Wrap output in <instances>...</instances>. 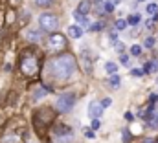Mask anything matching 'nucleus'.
I'll use <instances>...</instances> for the list:
<instances>
[{"label": "nucleus", "instance_id": "c756f323", "mask_svg": "<svg viewBox=\"0 0 158 143\" xmlns=\"http://www.w3.org/2000/svg\"><path fill=\"white\" fill-rule=\"evenodd\" d=\"M142 73H143L142 70H132V75H142Z\"/></svg>", "mask_w": 158, "mask_h": 143}, {"label": "nucleus", "instance_id": "7c9ffc66", "mask_svg": "<svg viewBox=\"0 0 158 143\" xmlns=\"http://www.w3.org/2000/svg\"><path fill=\"white\" fill-rule=\"evenodd\" d=\"M109 2H112V4H118L119 0H109Z\"/></svg>", "mask_w": 158, "mask_h": 143}, {"label": "nucleus", "instance_id": "9d476101", "mask_svg": "<svg viewBox=\"0 0 158 143\" xmlns=\"http://www.w3.org/2000/svg\"><path fill=\"white\" fill-rule=\"evenodd\" d=\"M90 6H92V2H90V0H83V2L77 6V11H79V13H83V15H86V13L90 11Z\"/></svg>", "mask_w": 158, "mask_h": 143}, {"label": "nucleus", "instance_id": "9b49d317", "mask_svg": "<svg viewBox=\"0 0 158 143\" xmlns=\"http://www.w3.org/2000/svg\"><path fill=\"white\" fill-rule=\"evenodd\" d=\"M68 33L74 37V39H81V37H83V30H81L79 26H70V28H68Z\"/></svg>", "mask_w": 158, "mask_h": 143}, {"label": "nucleus", "instance_id": "cd10ccee", "mask_svg": "<svg viewBox=\"0 0 158 143\" xmlns=\"http://www.w3.org/2000/svg\"><path fill=\"white\" fill-rule=\"evenodd\" d=\"M119 61H121V63H123V64H127V63H129V57H127V55H123V53H121V57H119Z\"/></svg>", "mask_w": 158, "mask_h": 143}, {"label": "nucleus", "instance_id": "39448f33", "mask_svg": "<svg viewBox=\"0 0 158 143\" xmlns=\"http://www.w3.org/2000/svg\"><path fill=\"white\" fill-rule=\"evenodd\" d=\"M64 46H66L64 35L55 33V35H52L48 39V50H50V51H61V50H64Z\"/></svg>", "mask_w": 158, "mask_h": 143}, {"label": "nucleus", "instance_id": "2eb2a0df", "mask_svg": "<svg viewBox=\"0 0 158 143\" xmlns=\"http://www.w3.org/2000/svg\"><path fill=\"white\" fill-rule=\"evenodd\" d=\"M74 18L77 20L79 24H88V18H86L83 13H79V11H74Z\"/></svg>", "mask_w": 158, "mask_h": 143}, {"label": "nucleus", "instance_id": "412c9836", "mask_svg": "<svg viewBox=\"0 0 158 143\" xmlns=\"http://www.w3.org/2000/svg\"><path fill=\"white\" fill-rule=\"evenodd\" d=\"M55 0H35V4L40 6V7H46V6H50V4H53Z\"/></svg>", "mask_w": 158, "mask_h": 143}, {"label": "nucleus", "instance_id": "5701e85b", "mask_svg": "<svg viewBox=\"0 0 158 143\" xmlns=\"http://www.w3.org/2000/svg\"><path fill=\"white\" fill-rule=\"evenodd\" d=\"M129 24H127V20H123V18H119L118 22H116V30H125Z\"/></svg>", "mask_w": 158, "mask_h": 143}, {"label": "nucleus", "instance_id": "f257e3e1", "mask_svg": "<svg viewBox=\"0 0 158 143\" xmlns=\"http://www.w3.org/2000/svg\"><path fill=\"white\" fill-rule=\"evenodd\" d=\"M74 72H76V59L70 53L57 55V57L50 59V63H48V73L55 81H66L72 77Z\"/></svg>", "mask_w": 158, "mask_h": 143}, {"label": "nucleus", "instance_id": "7ed1b4c3", "mask_svg": "<svg viewBox=\"0 0 158 143\" xmlns=\"http://www.w3.org/2000/svg\"><path fill=\"white\" fill-rule=\"evenodd\" d=\"M39 24H40V28H42L44 31L53 33V31L59 28V18H57L55 15H52V13H44V15H40Z\"/></svg>", "mask_w": 158, "mask_h": 143}, {"label": "nucleus", "instance_id": "c85d7f7f", "mask_svg": "<svg viewBox=\"0 0 158 143\" xmlns=\"http://www.w3.org/2000/svg\"><path fill=\"white\" fill-rule=\"evenodd\" d=\"M116 40H118V39H116V33H110V42H112V44H114V42H116Z\"/></svg>", "mask_w": 158, "mask_h": 143}, {"label": "nucleus", "instance_id": "aec40b11", "mask_svg": "<svg viewBox=\"0 0 158 143\" xmlns=\"http://www.w3.org/2000/svg\"><path fill=\"white\" fill-rule=\"evenodd\" d=\"M121 140H123V143H129V141H131V132H129V129H125V130H123Z\"/></svg>", "mask_w": 158, "mask_h": 143}, {"label": "nucleus", "instance_id": "4468645a", "mask_svg": "<svg viewBox=\"0 0 158 143\" xmlns=\"http://www.w3.org/2000/svg\"><path fill=\"white\" fill-rule=\"evenodd\" d=\"M140 20H142V17H140V15H131V17L127 18V24H131V26H138V24H140Z\"/></svg>", "mask_w": 158, "mask_h": 143}, {"label": "nucleus", "instance_id": "20e7f679", "mask_svg": "<svg viewBox=\"0 0 158 143\" xmlns=\"http://www.w3.org/2000/svg\"><path fill=\"white\" fill-rule=\"evenodd\" d=\"M76 105V96H72V94H63L59 99H57V103H55V107L57 110L61 112V114H66V112H70L72 108Z\"/></svg>", "mask_w": 158, "mask_h": 143}, {"label": "nucleus", "instance_id": "393cba45", "mask_svg": "<svg viewBox=\"0 0 158 143\" xmlns=\"http://www.w3.org/2000/svg\"><path fill=\"white\" fill-rule=\"evenodd\" d=\"M155 46V39L153 37H147L145 39V48H153Z\"/></svg>", "mask_w": 158, "mask_h": 143}, {"label": "nucleus", "instance_id": "a878e982", "mask_svg": "<svg viewBox=\"0 0 158 143\" xmlns=\"http://www.w3.org/2000/svg\"><path fill=\"white\" fill-rule=\"evenodd\" d=\"M98 129H99V119L92 117V130H98Z\"/></svg>", "mask_w": 158, "mask_h": 143}, {"label": "nucleus", "instance_id": "bb28decb", "mask_svg": "<svg viewBox=\"0 0 158 143\" xmlns=\"http://www.w3.org/2000/svg\"><path fill=\"white\" fill-rule=\"evenodd\" d=\"M112 105V99L110 97H107V99H103V103H101V107L105 108V107H110Z\"/></svg>", "mask_w": 158, "mask_h": 143}, {"label": "nucleus", "instance_id": "a211bd4d", "mask_svg": "<svg viewBox=\"0 0 158 143\" xmlns=\"http://www.w3.org/2000/svg\"><path fill=\"white\" fill-rule=\"evenodd\" d=\"M131 53H132L134 57L142 55V46H138V44H132V46H131Z\"/></svg>", "mask_w": 158, "mask_h": 143}, {"label": "nucleus", "instance_id": "b1692460", "mask_svg": "<svg viewBox=\"0 0 158 143\" xmlns=\"http://www.w3.org/2000/svg\"><path fill=\"white\" fill-rule=\"evenodd\" d=\"M114 11V4L112 2H105V13H112Z\"/></svg>", "mask_w": 158, "mask_h": 143}, {"label": "nucleus", "instance_id": "dca6fc26", "mask_svg": "<svg viewBox=\"0 0 158 143\" xmlns=\"http://www.w3.org/2000/svg\"><path fill=\"white\" fill-rule=\"evenodd\" d=\"M119 83H121V81H119V77L116 75V73H112V77L109 79V84H110L112 88H119Z\"/></svg>", "mask_w": 158, "mask_h": 143}, {"label": "nucleus", "instance_id": "0eeeda50", "mask_svg": "<svg viewBox=\"0 0 158 143\" xmlns=\"http://www.w3.org/2000/svg\"><path fill=\"white\" fill-rule=\"evenodd\" d=\"M101 114H103V107L98 101H90L88 103V116L90 117H99Z\"/></svg>", "mask_w": 158, "mask_h": 143}, {"label": "nucleus", "instance_id": "f03ea898", "mask_svg": "<svg viewBox=\"0 0 158 143\" xmlns=\"http://www.w3.org/2000/svg\"><path fill=\"white\" fill-rule=\"evenodd\" d=\"M20 72L26 77H31L39 72V59L37 55H33L31 51H24L20 57Z\"/></svg>", "mask_w": 158, "mask_h": 143}, {"label": "nucleus", "instance_id": "f3484780", "mask_svg": "<svg viewBox=\"0 0 158 143\" xmlns=\"http://www.w3.org/2000/svg\"><path fill=\"white\" fill-rule=\"evenodd\" d=\"M105 70H107V73L112 75V73L118 72V66H116V63H107V64H105Z\"/></svg>", "mask_w": 158, "mask_h": 143}, {"label": "nucleus", "instance_id": "1a4fd4ad", "mask_svg": "<svg viewBox=\"0 0 158 143\" xmlns=\"http://www.w3.org/2000/svg\"><path fill=\"white\" fill-rule=\"evenodd\" d=\"M92 9H94L98 15H103V13H105V2H103V0H94Z\"/></svg>", "mask_w": 158, "mask_h": 143}, {"label": "nucleus", "instance_id": "4be33fe9", "mask_svg": "<svg viewBox=\"0 0 158 143\" xmlns=\"http://www.w3.org/2000/svg\"><path fill=\"white\" fill-rule=\"evenodd\" d=\"M147 13H149V15L158 13V6H156V4H149V6H147Z\"/></svg>", "mask_w": 158, "mask_h": 143}, {"label": "nucleus", "instance_id": "f8f14e48", "mask_svg": "<svg viewBox=\"0 0 158 143\" xmlns=\"http://www.w3.org/2000/svg\"><path fill=\"white\" fill-rule=\"evenodd\" d=\"M46 94H48V88L39 86V88H35V90H33V99H40V97H44Z\"/></svg>", "mask_w": 158, "mask_h": 143}, {"label": "nucleus", "instance_id": "6ab92c4d", "mask_svg": "<svg viewBox=\"0 0 158 143\" xmlns=\"http://www.w3.org/2000/svg\"><path fill=\"white\" fill-rule=\"evenodd\" d=\"M101 28H103V22H94V24H90V26H88V30H90V31H99Z\"/></svg>", "mask_w": 158, "mask_h": 143}, {"label": "nucleus", "instance_id": "6e6552de", "mask_svg": "<svg viewBox=\"0 0 158 143\" xmlns=\"http://www.w3.org/2000/svg\"><path fill=\"white\" fill-rule=\"evenodd\" d=\"M24 37L30 40V42H39L40 39H42V33H40L39 30H33V28H28L26 30V33H24Z\"/></svg>", "mask_w": 158, "mask_h": 143}, {"label": "nucleus", "instance_id": "423d86ee", "mask_svg": "<svg viewBox=\"0 0 158 143\" xmlns=\"http://www.w3.org/2000/svg\"><path fill=\"white\" fill-rule=\"evenodd\" d=\"M155 101V105L151 107V114H149V125H151V129H158V99H153Z\"/></svg>", "mask_w": 158, "mask_h": 143}, {"label": "nucleus", "instance_id": "ddd939ff", "mask_svg": "<svg viewBox=\"0 0 158 143\" xmlns=\"http://www.w3.org/2000/svg\"><path fill=\"white\" fill-rule=\"evenodd\" d=\"M19 141H20V138L17 134H7V136L2 138V143H19Z\"/></svg>", "mask_w": 158, "mask_h": 143}]
</instances>
